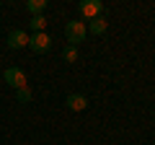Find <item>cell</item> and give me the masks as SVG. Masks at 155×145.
I'll return each instance as SVG.
<instances>
[{"label": "cell", "mask_w": 155, "mask_h": 145, "mask_svg": "<svg viewBox=\"0 0 155 145\" xmlns=\"http://www.w3.org/2000/svg\"><path fill=\"white\" fill-rule=\"evenodd\" d=\"M65 36H67V44L70 47H78L80 42H85V36H88V26H85L83 21H67Z\"/></svg>", "instance_id": "obj_1"}, {"label": "cell", "mask_w": 155, "mask_h": 145, "mask_svg": "<svg viewBox=\"0 0 155 145\" xmlns=\"http://www.w3.org/2000/svg\"><path fill=\"white\" fill-rule=\"evenodd\" d=\"M3 80H5L8 86H11V88H23V86H26V72L21 70V67H5V70H3Z\"/></svg>", "instance_id": "obj_2"}, {"label": "cell", "mask_w": 155, "mask_h": 145, "mask_svg": "<svg viewBox=\"0 0 155 145\" xmlns=\"http://www.w3.org/2000/svg\"><path fill=\"white\" fill-rule=\"evenodd\" d=\"M28 47H31L36 55H44V52H49V47H52V36L47 31L31 34V36H28Z\"/></svg>", "instance_id": "obj_3"}, {"label": "cell", "mask_w": 155, "mask_h": 145, "mask_svg": "<svg viewBox=\"0 0 155 145\" xmlns=\"http://www.w3.org/2000/svg\"><path fill=\"white\" fill-rule=\"evenodd\" d=\"M78 11H80V16H85L88 21H93V18L101 16V11H104V3H101V0H80Z\"/></svg>", "instance_id": "obj_4"}, {"label": "cell", "mask_w": 155, "mask_h": 145, "mask_svg": "<svg viewBox=\"0 0 155 145\" xmlns=\"http://www.w3.org/2000/svg\"><path fill=\"white\" fill-rule=\"evenodd\" d=\"M8 47H11V49H23V47L28 44V34L23 31V29H13L11 34H8Z\"/></svg>", "instance_id": "obj_5"}, {"label": "cell", "mask_w": 155, "mask_h": 145, "mask_svg": "<svg viewBox=\"0 0 155 145\" xmlns=\"http://www.w3.org/2000/svg\"><path fill=\"white\" fill-rule=\"evenodd\" d=\"M65 104H67V109H70V112H83L85 106H88V99H85L83 93H70Z\"/></svg>", "instance_id": "obj_6"}, {"label": "cell", "mask_w": 155, "mask_h": 145, "mask_svg": "<svg viewBox=\"0 0 155 145\" xmlns=\"http://www.w3.org/2000/svg\"><path fill=\"white\" fill-rule=\"evenodd\" d=\"M106 29H109V21H106L104 16H98V18H93V21L88 23V31H91V34H96V36H101V34H104Z\"/></svg>", "instance_id": "obj_7"}, {"label": "cell", "mask_w": 155, "mask_h": 145, "mask_svg": "<svg viewBox=\"0 0 155 145\" xmlns=\"http://www.w3.org/2000/svg\"><path fill=\"white\" fill-rule=\"evenodd\" d=\"M26 11L31 16H41L47 11V0H26Z\"/></svg>", "instance_id": "obj_8"}, {"label": "cell", "mask_w": 155, "mask_h": 145, "mask_svg": "<svg viewBox=\"0 0 155 145\" xmlns=\"http://www.w3.org/2000/svg\"><path fill=\"white\" fill-rule=\"evenodd\" d=\"M28 26H31L34 34H41L47 29V16L41 13V16H31V21H28Z\"/></svg>", "instance_id": "obj_9"}, {"label": "cell", "mask_w": 155, "mask_h": 145, "mask_svg": "<svg viewBox=\"0 0 155 145\" xmlns=\"http://www.w3.org/2000/svg\"><path fill=\"white\" fill-rule=\"evenodd\" d=\"M62 60H65V62H78V47L67 44L65 49H62Z\"/></svg>", "instance_id": "obj_10"}, {"label": "cell", "mask_w": 155, "mask_h": 145, "mask_svg": "<svg viewBox=\"0 0 155 145\" xmlns=\"http://www.w3.org/2000/svg\"><path fill=\"white\" fill-rule=\"evenodd\" d=\"M16 99L21 101V104H28V101H31V91H28V86H23V88L16 91Z\"/></svg>", "instance_id": "obj_11"}]
</instances>
